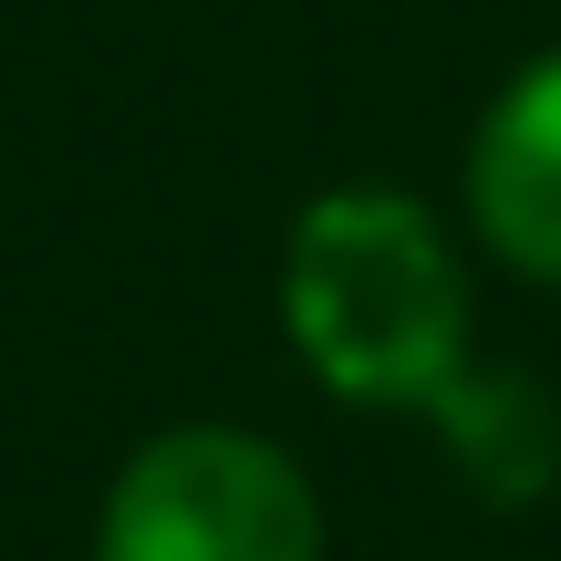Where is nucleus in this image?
<instances>
[{
    "instance_id": "nucleus-1",
    "label": "nucleus",
    "mask_w": 561,
    "mask_h": 561,
    "mask_svg": "<svg viewBox=\"0 0 561 561\" xmlns=\"http://www.w3.org/2000/svg\"><path fill=\"white\" fill-rule=\"evenodd\" d=\"M280 322L343 405H437L468 375V271L405 187H333L301 208Z\"/></svg>"
},
{
    "instance_id": "nucleus-2",
    "label": "nucleus",
    "mask_w": 561,
    "mask_h": 561,
    "mask_svg": "<svg viewBox=\"0 0 561 561\" xmlns=\"http://www.w3.org/2000/svg\"><path fill=\"white\" fill-rule=\"evenodd\" d=\"M94 561H322V500L250 426H167L115 468Z\"/></svg>"
},
{
    "instance_id": "nucleus-3",
    "label": "nucleus",
    "mask_w": 561,
    "mask_h": 561,
    "mask_svg": "<svg viewBox=\"0 0 561 561\" xmlns=\"http://www.w3.org/2000/svg\"><path fill=\"white\" fill-rule=\"evenodd\" d=\"M468 219L510 271L561 291V53L520 62L468 146Z\"/></svg>"
}]
</instances>
